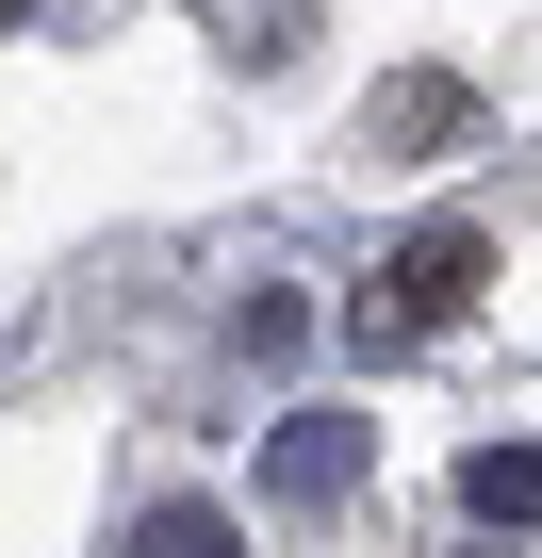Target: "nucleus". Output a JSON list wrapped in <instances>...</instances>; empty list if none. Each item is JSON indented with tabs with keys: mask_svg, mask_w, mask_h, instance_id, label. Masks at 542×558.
Returning <instances> with one entry per match:
<instances>
[{
	"mask_svg": "<svg viewBox=\"0 0 542 558\" xmlns=\"http://www.w3.org/2000/svg\"><path fill=\"white\" fill-rule=\"evenodd\" d=\"M477 279H493V246L460 230V214H427L395 263H378V296H362V345H411V329H444V313H477Z\"/></svg>",
	"mask_w": 542,
	"mask_h": 558,
	"instance_id": "nucleus-1",
	"label": "nucleus"
},
{
	"mask_svg": "<svg viewBox=\"0 0 542 558\" xmlns=\"http://www.w3.org/2000/svg\"><path fill=\"white\" fill-rule=\"evenodd\" d=\"M362 460H378V411H297L280 444H263V493H280V509H329Z\"/></svg>",
	"mask_w": 542,
	"mask_h": 558,
	"instance_id": "nucleus-2",
	"label": "nucleus"
},
{
	"mask_svg": "<svg viewBox=\"0 0 542 558\" xmlns=\"http://www.w3.org/2000/svg\"><path fill=\"white\" fill-rule=\"evenodd\" d=\"M460 509L477 525H542V444H477L460 460Z\"/></svg>",
	"mask_w": 542,
	"mask_h": 558,
	"instance_id": "nucleus-3",
	"label": "nucleus"
},
{
	"mask_svg": "<svg viewBox=\"0 0 542 558\" xmlns=\"http://www.w3.org/2000/svg\"><path fill=\"white\" fill-rule=\"evenodd\" d=\"M460 116H477L460 83H378V116H362V132H395V148H427V132H460Z\"/></svg>",
	"mask_w": 542,
	"mask_h": 558,
	"instance_id": "nucleus-4",
	"label": "nucleus"
},
{
	"mask_svg": "<svg viewBox=\"0 0 542 558\" xmlns=\"http://www.w3.org/2000/svg\"><path fill=\"white\" fill-rule=\"evenodd\" d=\"M132 558H246V542H230V509H197V493H181V509H148V525H132Z\"/></svg>",
	"mask_w": 542,
	"mask_h": 558,
	"instance_id": "nucleus-5",
	"label": "nucleus"
},
{
	"mask_svg": "<svg viewBox=\"0 0 542 558\" xmlns=\"http://www.w3.org/2000/svg\"><path fill=\"white\" fill-rule=\"evenodd\" d=\"M17 17H34V0H0V34H17Z\"/></svg>",
	"mask_w": 542,
	"mask_h": 558,
	"instance_id": "nucleus-6",
	"label": "nucleus"
}]
</instances>
